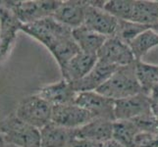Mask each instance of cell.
<instances>
[{
  "instance_id": "1",
  "label": "cell",
  "mask_w": 158,
  "mask_h": 147,
  "mask_svg": "<svg viewBox=\"0 0 158 147\" xmlns=\"http://www.w3.org/2000/svg\"><path fill=\"white\" fill-rule=\"evenodd\" d=\"M96 91L114 101L143 92L135 73V62L118 68L116 72Z\"/></svg>"
},
{
  "instance_id": "2",
  "label": "cell",
  "mask_w": 158,
  "mask_h": 147,
  "mask_svg": "<svg viewBox=\"0 0 158 147\" xmlns=\"http://www.w3.org/2000/svg\"><path fill=\"white\" fill-rule=\"evenodd\" d=\"M0 135L7 144L17 147H40V130L14 114L0 121Z\"/></svg>"
},
{
  "instance_id": "3",
  "label": "cell",
  "mask_w": 158,
  "mask_h": 147,
  "mask_svg": "<svg viewBox=\"0 0 158 147\" xmlns=\"http://www.w3.org/2000/svg\"><path fill=\"white\" fill-rule=\"evenodd\" d=\"M53 106L39 94L25 97L16 109L15 115L21 121L37 129H41L51 123Z\"/></svg>"
},
{
  "instance_id": "4",
  "label": "cell",
  "mask_w": 158,
  "mask_h": 147,
  "mask_svg": "<svg viewBox=\"0 0 158 147\" xmlns=\"http://www.w3.org/2000/svg\"><path fill=\"white\" fill-rule=\"evenodd\" d=\"M21 31L34 37L50 50L58 41L72 35L73 30L60 24L53 17H47L35 23L22 25Z\"/></svg>"
},
{
  "instance_id": "5",
  "label": "cell",
  "mask_w": 158,
  "mask_h": 147,
  "mask_svg": "<svg viewBox=\"0 0 158 147\" xmlns=\"http://www.w3.org/2000/svg\"><path fill=\"white\" fill-rule=\"evenodd\" d=\"M62 1H4L22 25L31 24L47 17H52Z\"/></svg>"
},
{
  "instance_id": "6",
  "label": "cell",
  "mask_w": 158,
  "mask_h": 147,
  "mask_svg": "<svg viewBox=\"0 0 158 147\" xmlns=\"http://www.w3.org/2000/svg\"><path fill=\"white\" fill-rule=\"evenodd\" d=\"M106 1L103 0H86L85 26L99 35L110 37L115 35L118 19L104 9Z\"/></svg>"
},
{
  "instance_id": "7",
  "label": "cell",
  "mask_w": 158,
  "mask_h": 147,
  "mask_svg": "<svg viewBox=\"0 0 158 147\" xmlns=\"http://www.w3.org/2000/svg\"><path fill=\"white\" fill-rule=\"evenodd\" d=\"M97 59L117 68L127 66L135 62L129 44L116 36L107 37L99 51L97 52Z\"/></svg>"
},
{
  "instance_id": "8",
  "label": "cell",
  "mask_w": 158,
  "mask_h": 147,
  "mask_svg": "<svg viewBox=\"0 0 158 147\" xmlns=\"http://www.w3.org/2000/svg\"><path fill=\"white\" fill-rule=\"evenodd\" d=\"M75 103L85 109L94 119L115 121V116H114L115 101L98 93L97 91L79 92Z\"/></svg>"
},
{
  "instance_id": "9",
  "label": "cell",
  "mask_w": 158,
  "mask_h": 147,
  "mask_svg": "<svg viewBox=\"0 0 158 147\" xmlns=\"http://www.w3.org/2000/svg\"><path fill=\"white\" fill-rule=\"evenodd\" d=\"M152 111V101L144 92L115 101L114 116L115 121H132V120Z\"/></svg>"
},
{
  "instance_id": "10",
  "label": "cell",
  "mask_w": 158,
  "mask_h": 147,
  "mask_svg": "<svg viewBox=\"0 0 158 147\" xmlns=\"http://www.w3.org/2000/svg\"><path fill=\"white\" fill-rule=\"evenodd\" d=\"M94 119L91 114L76 103L57 105L52 108L51 123L67 129H80Z\"/></svg>"
},
{
  "instance_id": "11",
  "label": "cell",
  "mask_w": 158,
  "mask_h": 147,
  "mask_svg": "<svg viewBox=\"0 0 158 147\" xmlns=\"http://www.w3.org/2000/svg\"><path fill=\"white\" fill-rule=\"evenodd\" d=\"M86 0H67L62 1L52 17L60 24L71 30L80 28L85 24Z\"/></svg>"
},
{
  "instance_id": "12",
  "label": "cell",
  "mask_w": 158,
  "mask_h": 147,
  "mask_svg": "<svg viewBox=\"0 0 158 147\" xmlns=\"http://www.w3.org/2000/svg\"><path fill=\"white\" fill-rule=\"evenodd\" d=\"M22 24L2 1L0 6V61L10 50Z\"/></svg>"
},
{
  "instance_id": "13",
  "label": "cell",
  "mask_w": 158,
  "mask_h": 147,
  "mask_svg": "<svg viewBox=\"0 0 158 147\" xmlns=\"http://www.w3.org/2000/svg\"><path fill=\"white\" fill-rule=\"evenodd\" d=\"M41 98L49 102L52 106L75 103L77 92L68 80L61 79L57 83L43 86L36 91Z\"/></svg>"
},
{
  "instance_id": "14",
  "label": "cell",
  "mask_w": 158,
  "mask_h": 147,
  "mask_svg": "<svg viewBox=\"0 0 158 147\" xmlns=\"http://www.w3.org/2000/svg\"><path fill=\"white\" fill-rule=\"evenodd\" d=\"M117 69L118 68L115 66H111L98 60L94 69L85 78L71 84L77 93L85 91H96L116 72Z\"/></svg>"
},
{
  "instance_id": "15",
  "label": "cell",
  "mask_w": 158,
  "mask_h": 147,
  "mask_svg": "<svg viewBox=\"0 0 158 147\" xmlns=\"http://www.w3.org/2000/svg\"><path fill=\"white\" fill-rule=\"evenodd\" d=\"M97 61V55L80 51L70 60L63 72H61L62 79L68 80L69 83L78 81L94 69Z\"/></svg>"
},
{
  "instance_id": "16",
  "label": "cell",
  "mask_w": 158,
  "mask_h": 147,
  "mask_svg": "<svg viewBox=\"0 0 158 147\" xmlns=\"http://www.w3.org/2000/svg\"><path fill=\"white\" fill-rule=\"evenodd\" d=\"M76 129L49 123L40 129V147H72Z\"/></svg>"
},
{
  "instance_id": "17",
  "label": "cell",
  "mask_w": 158,
  "mask_h": 147,
  "mask_svg": "<svg viewBox=\"0 0 158 147\" xmlns=\"http://www.w3.org/2000/svg\"><path fill=\"white\" fill-rule=\"evenodd\" d=\"M113 121L94 119L85 126L76 129V138H85L105 143L112 139Z\"/></svg>"
},
{
  "instance_id": "18",
  "label": "cell",
  "mask_w": 158,
  "mask_h": 147,
  "mask_svg": "<svg viewBox=\"0 0 158 147\" xmlns=\"http://www.w3.org/2000/svg\"><path fill=\"white\" fill-rule=\"evenodd\" d=\"M72 35L81 51L94 55H97V52L107 39L106 36L86 28L85 25L73 30Z\"/></svg>"
},
{
  "instance_id": "19",
  "label": "cell",
  "mask_w": 158,
  "mask_h": 147,
  "mask_svg": "<svg viewBox=\"0 0 158 147\" xmlns=\"http://www.w3.org/2000/svg\"><path fill=\"white\" fill-rule=\"evenodd\" d=\"M158 20V0H135L131 20L151 26Z\"/></svg>"
},
{
  "instance_id": "20",
  "label": "cell",
  "mask_w": 158,
  "mask_h": 147,
  "mask_svg": "<svg viewBox=\"0 0 158 147\" xmlns=\"http://www.w3.org/2000/svg\"><path fill=\"white\" fill-rule=\"evenodd\" d=\"M135 61H141L151 49L158 46V34L148 29L141 32L129 44Z\"/></svg>"
},
{
  "instance_id": "21",
  "label": "cell",
  "mask_w": 158,
  "mask_h": 147,
  "mask_svg": "<svg viewBox=\"0 0 158 147\" xmlns=\"http://www.w3.org/2000/svg\"><path fill=\"white\" fill-rule=\"evenodd\" d=\"M135 73L143 92L148 94L158 85V65L135 61Z\"/></svg>"
},
{
  "instance_id": "22",
  "label": "cell",
  "mask_w": 158,
  "mask_h": 147,
  "mask_svg": "<svg viewBox=\"0 0 158 147\" xmlns=\"http://www.w3.org/2000/svg\"><path fill=\"white\" fill-rule=\"evenodd\" d=\"M139 130L133 121H114L112 139L125 147H135Z\"/></svg>"
},
{
  "instance_id": "23",
  "label": "cell",
  "mask_w": 158,
  "mask_h": 147,
  "mask_svg": "<svg viewBox=\"0 0 158 147\" xmlns=\"http://www.w3.org/2000/svg\"><path fill=\"white\" fill-rule=\"evenodd\" d=\"M148 29H150L149 26L135 23L133 21L119 20L116 32L113 36H116L125 43L130 44V42H132L138 35Z\"/></svg>"
},
{
  "instance_id": "24",
  "label": "cell",
  "mask_w": 158,
  "mask_h": 147,
  "mask_svg": "<svg viewBox=\"0 0 158 147\" xmlns=\"http://www.w3.org/2000/svg\"><path fill=\"white\" fill-rule=\"evenodd\" d=\"M135 0H108L104 9L118 20L130 21L133 13Z\"/></svg>"
},
{
  "instance_id": "25",
  "label": "cell",
  "mask_w": 158,
  "mask_h": 147,
  "mask_svg": "<svg viewBox=\"0 0 158 147\" xmlns=\"http://www.w3.org/2000/svg\"><path fill=\"white\" fill-rule=\"evenodd\" d=\"M132 121L135 124L141 133H149L158 134V118L153 111L146 113Z\"/></svg>"
},
{
  "instance_id": "26",
  "label": "cell",
  "mask_w": 158,
  "mask_h": 147,
  "mask_svg": "<svg viewBox=\"0 0 158 147\" xmlns=\"http://www.w3.org/2000/svg\"><path fill=\"white\" fill-rule=\"evenodd\" d=\"M135 147H158V134L139 132L135 137Z\"/></svg>"
},
{
  "instance_id": "27",
  "label": "cell",
  "mask_w": 158,
  "mask_h": 147,
  "mask_svg": "<svg viewBox=\"0 0 158 147\" xmlns=\"http://www.w3.org/2000/svg\"><path fill=\"white\" fill-rule=\"evenodd\" d=\"M103 144L98 141L85 139V138H75L72 147H103Z\"/></svg>"
},
{
  "instance_id": "28",
  "label": "cell",
  "mask_w": 158,
  "mask_h": 147,
  "mask_svg": "<svg viewBox=\"0 0 158 147\" xmlns=\"http://www.w3.org/2000/svg\"><path fill=\"white\" fill-rule=\"evenodd\" d=\"M103 147H125V146L118 143L117 141L111 139V140H109V141H107V142H105L104 144H103Z\"/></svg>"
},
{
  "instance_id": "29",
  "label": "cell",
  "mask_w": 158,
  "mask_h": 147,
  "mask_svg": "<svg viewBox=\"0 0 158 147\" xmlns=\"http://www.w3.org/2000/svg\"><path fill=\"white\" fill-rule=\"evenodd\" d=\"M150 29H151V30H153L155 32H157V34H158V20L155 22V23H154L153 25H151V26H150Z\"/></svg>"
},
{
  "instance_id": "30",
  "label": "cell",
  "mask_w": 158,
  "mask_h": 147,
  "mask_svg": "<svg viewBox=\"0 0 158 147\" xmlns=\"http://www.w3.org/2000/svg\"><path fill=\"white\" fill-rule=\"evenodd\" d=\"M6 144H7V143L4 141L3 137H1V135H0V147H5V146H6Z\"/></svg>"
}]
</instances>
